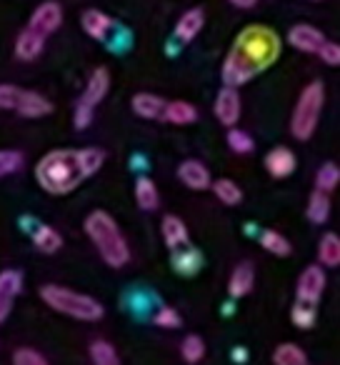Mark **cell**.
Returning <instances> with one entry per match:
<instances>
[{
	"mask_svg": "<svg viewBox=\"0 0 340 365\" xmlns=\"http://www.w3.org/2000/svg\"><path fill=\"white\" fill-rule=\"evenodd\" d=\"M255 285V270L250 263H240L235 265V270L230 273V280H228V293L233 298H243L253 290Z\"/></svg>",
	"mask_w": 340,
	"mask_h": 365,
	"instance_id": "cell-21",
	"label": "cell"
},
{
	"mask_svg": "<svg viewBox=\"0 0 340 365\" xmlns=\"http://www.w3.org/2000/svg\"><path fill=\"white\" fill-rule=\"evenodd\" d=\"M213 113L225 128H233L238 125L240 120V96H238V88L233 86H225L220 88L218 98H215V106Z\"/></svg>",
	"mask_w": 340,
	"mask_h": 365,
	"instance_id": "cell-9",
	"label": "cell"
},
{
	"mask_svg": "<svg viewBox=\"0 0 340 365\" xmlns=\"http://www.w3.org/2000/svg\"><path fill=\"white\" fill-rule=\"evenodd\" d=\"M230 3H233L235 8H243V11H248V8H253L258 0H230Z\"/></svg>",
	"mask_w": 340,
	"mask_h": 365,
	"instance_id": "cell-41",
	"label": "cell"
},
{
	"mask_svg": "<svg viewBox=\"0 0 340 365\" xmlns=\"http://www.w3.org/2000/svg\"><path fill=\"white\" fill-rule=\"evenodd\" d=\"M325 103V91L323 83H308V86L300 91L298 103L293 108V115H290V133L298 140H310L318 128L320 120V110H323Z\"/></svg>",
	"mask_w": 340,
	"mask_h": 365,
	"instance_id": "cell-5",
	"label": "cell"
},
{
	"mask_svg": "<svg viewBox=\"0 0 340 365\" xmlns=\"http://www.w3.org/2000/svg\"><path fill=\"white\" fill-rule=\"evenodd\" d=\"M43 46H46V38L33 31V28H26L16 41V56L21 58V61L31 63L43 53Z\"/></svg>",
	"mask_w": 340,
	"mask_h": 365,
	"instance_id": "cell-19",
	"label": "cell"
},
{
	"mask_svg": "<svg viewBox=\"0 0 340 365\" xmlns=\"http://www.w3.org/2000/svg\"><path fill=\"white\" fill-rule=\"evenodd\" d=\"M23 165V153L18 150H0V178L11 175V173L21 170Z\"/></svg>",
	"mask_w": 340,
	"mask_h": 365,
	"instance_id": "cell-38",
	"label": "cell"
},
{
	"mask_svg": "<svg viewBox=\"0 0 340 365\" xmlns=\"http://www.w3.org/2000/svg\"><path fill=\"white\" fill-rule=\"evenodd\" d=\"M36 178L41 182V188L51 195H66L81 185L88 178L86 168L81 160V150H51L43 155L36 165Z\"/></svg>",
	"mask_w": 340,
	"mask_h": 365,
	"instance_id": "cell-2",
	"label": "cell"
},
{
	"mask_svg": "<svg viewBox=\"0 0 340 365\" xmlns=\"http://www.w3.org/2000/svg\"><path fill=\"white\" fill-rule=\"evenodd\" d=\"M290 318L298 325L300 330H308L315 325V318H318V310H315V303H305V300H298V305H293L290 310Z\"/></svg>",
	"mask_w": 340,
	"mask_h": 365,
	"instance_id": "cell-32",
	"label": "cell"
},
{
	"mask_svg": "<svg viewBox=\"0 0 340 365\" xmlns=\"http://www.w3.org/2000/svg\"><path fill=\"white\" fill-rule=\"evenodd\" d=\"M273 363L275 365H305L308 363V355L300 345L295 343H280L273 350Z\"/></svg>",
	"mask_w": 340,
	"mask_h": 365,
	"instance_id": "cell-28",
	"label": "cell"
},
{
	"mask_svg": "<svg viewBox=\"0 0 340 365\" xmlns=\"http://www.w3.org/2000/svg\"><path fill=\"white\" fill-rule=\"evenodd\" d=\"M135 200L143 210H155L160 203V195H158L155 182L150 178H138L135 180Z\"/></svg>",
	"mask_w": 340,
	"mask_h": 365,
	"instance_id": "cell-27",
	"label": "cell"
},
{
	"mask_svg": "<svg viewBox=\"0 0 340 365\" xmlns=\"http://www.w3.org/2000/svg\"><path fill=\"white\" fill-rule=\"evenodd\" d=\"M288 43L300 53H313L318 56L320 46L325 43V36L318 31V28L308 26V23H298L288 31Z\"/></svg>",
	"mask_w": 340,
	"mask_h": 365,
	"instance_id": "cell-11",
	"label": "cell"
},
{
	"mask_svg": "<svg viewBox=\"0 0 340 365\" xmlns=\"http://www.w3.org/2000/svg\"><path fill=\"white\" fill-rule=\"evenodd\" d=\"M16 113H21L23 118H43L48 113H53V103L36 91H23Z\"/></svg>",
	"mask_w": 340,
	"mask_h": 365,
	"instance_id": "cell-18",
	"label": "cell"
},
{
	"mask_svg": "<svg viewBox=\"0 0 340 365\" xmlns=\"http://www.w3.org/2000/svg\"><path fill=\"white\" fill-rule=\"evenodd\" d=\"M295 165H298V160H295L290 148L278 145L265 155V170H268L273 178H288L290 173L295 170Z\"/></svg>",
	"mask_w": 340,
	"mask_h": 365,
	"instance_id": "cell-14",
	"label": "cell"
},
{
	"mask_svg": "<svg viewBox=\"0 0 340 365\" xmlns=\"http://www.w3.org/2000/svg\"><path fill=\"white\" fill-rule=\"evenodd\" d=\"M88 355L96 365H118L120 363V355H118L115 345L108 343V340H93Z\"/></svg>",
	"mask_w": 340,
	"mask_h": 365,
	"instance_id": "cell-29",
	"label": "cell"
},
{
	"mask_svg": "<svg viewBox=\"0 0 340 365\" xmlns=\"http://www.w3.org/2000/svg\"><path fill=\"white\" fill-rule=\"evenodd\" d=\"M61 26H63V8H61V3H56V0L41 3V6L33 11L31 21H28V28L41 33L43 38L53 36Z\"/></svg>",
	"mask_w": 340,
	"mask_h": 365,
	"instance_id": "cell-7",
	"label": "cell"
},
{
	"mask_svg": "<svg viewBox=\"0 0 340 365\" xmlns=\"http://www.w3.org/2000/svg\"><path fill=\"white\" fill-rule=\"evenodd\" d=\"M86 233L91 238V243L96 245L98 255L103 258V263L110 268H123L130 260V248H128L125 235L120 233L115 218L105 210H93L86 218Z\"/></svg>",
	"mask_w": 340,
	"mask_h": 365,
	"instance_id": "cell-3",
	"label": "cell"
},
{
	"mask_svg": "<svg viewBox=\"0 0 340 365\" xmlns=\"http://www.w3.org/2000/svg\"><path fill=\"white\" fill-rule=\"evenodd\" d=\"M325 290V270L323 265H308L303 273L298 275V283H295V295L298 300L305 303H318L320 295Z\"/></svg>",
	"mask_w": 340,
	"mask_h": 365,
	"instance_id": "cell-8",
	"label": "cell"
},
{
	"mask_svg": "<svg viewBox=\"0 0 340 365\" xmlns=\"http://www.w3.org/2000/svg\"><path fill=\"white\" fill-rule=\"evenodd\" d=\"M41 298L48 308H53L56 313H63L68 318L83 320V323H96V320L103 318V305L98 303L93 295L78 293V290L63 288V285H43L41 288Z\"/></svg>",
	"mask_w": 340,
	"mask_h": 365,
	"instance_id": "cell-4",
	"label": "cell"
},
{
	"mask_svg": "<svg viewBox=\"0 0 340 365\" xmlns=\"http://www.w3.org/2000/svg\"><path fill=\"white\" fill-rule=\"evenodd\" d=\"M23 91L11 83H0V110H16Z\"/></svg>",
	"mask_w": 340,
	"mask_h": 365,
	"instance_id": "cell-36",
	"label": "cell"
},
{
	"mask_svg": "<svg viewBox=\"0 0 340 365\" xmlns=\"http://www.w3.org/2000/svg\"><path fill=\"white\" fill-rule=\"evenodd\" d=\"M133 106V113L145 120H155V118H163V110H165V101L153 93H135L130 101Z\"/></svg>",
	"mask_w": 340,
	"mask_h": 365,
	"instance_id": "cell-20",
	"label": "cell"
},
{
	"mask_svg": "<svg viewBox=\"0 0 340 365\" xmlns=\"http://www.w3.org/2000/svg\"><path fill=\"white\" fill-rule=\"evenodd\" d=\"M33 243L41 253H58L63 245V235L53 225H38L33 230Z\"/></svg>",
	"mask_w": 340,
	"mask_h": 365,
	"instance_id": "cell-24",
	"label": "cell"
},
{
	"mask_svg": "<svg viewBox=\"0 0 340 365\" xmlns=\"http://www.w3.org/2000/svg\"><path fill=\"white\" fill-rule=\"evenodd\" d=\"M178 178L183 180L185 188H190V190H208L210 182H213L210 170L200 160H183L180 163Z\"/></svg>",
	"mask_w": 340,
	"mask_h": 365,
	"instance_id": "cell-12",
	"label": "cell"
},
{
	"mask_svg": "<svg viewBox=\"0 0 340 365\" xmlns=\"http://www.w3.org/2000/svg\"><path fill=\"white\" fill-rule=\"evenodd\" d=\"M318 260L325 268H340V235L325 233L318 243Z\"/></svg>",
	"mask_w": 340,
	"mask_h": 365,
	"instance_id": "cell-23",
	"label": "cell"
},
{
	"mask_svg": "<svg viewBox=\"0 0 340 365\" xmlns=\"http://www.w3.org/2000/svg\"><path fill=\"white\" fill-rule=\"evenodd\" d=\"M260 245H263V250H268L270 255H278V258H285L293 250L285 235H280L278 230H270V228L260 233Z\"/></svg>",
	"mask_w": 340,
	"mask_h": 365,
	"instance_id": "cell-30",
	"label": "cell"
},
{
	"mask_svg": "<svg viewBox=\"0 0 340 365\" xmlns=\"http://www.w3.org/2000/svg\"><path fill=\"white\" fill-rule=\"evenodd\" d=\"M13 363L16 365H46L48 358L43 353H38L36 348H18L13 353Z\"/></svg>",
	"mask_w": 340,
	"mask_h": 365,
	"instance_id": "cell-39",
	"label": "cell"
},
{
	"mask_svg": "<svg viewBox=\"0 0 340 365\" xmlns=\"http://www.w3.org/2000/svg\"><path fill=\"white\" fill-rule=\"evenodd\" d=\"M108 88H110V73L105 68H96L88 78V86L83 91V96L76 103V113H73V123H76L78 130H86L93 123L96 115V108L103 103V98L108 96Z\"/></svg>",
	"mask_w": 340,
	"mask_h": 365,
	"instance_id": "cell-6",
	"label": "cell"
},
{
	"mask_svg": "<svg viewBox=\"0 0 340 365\" xmlns=\"http://www.w3.org/2000/svg\"><path fill=\"white\" fill-rule=\"evenodd\" d=\"M280 58V38L265 26H248L238 33L223 63V83L240 88Z\"/></svg>",
	"mask_w": 340,
	"mask_h": 365,
	"instance_id": "cell-1",
	"label": "cell"
},
{
	"mask_svg": "<svg viewBox=\"0 0 340 365\" xmlns=\"http://www.w3.org/2000/svg\"><path fill=\"white\" fill-rule=\"evenodd\" d=\"M318 58L330 68H340V43H333V41H325L318 51Z\"/></svg>",
	"mask_w": 340,
	"mask_h": 365,
	"instance_id": "cell-40",
	"label": "cell"
},
{
	"mask_svg": "<svg viewBox=\"0 0 340 365\" xmlns=\"http://www.w3.org/2000/svg\"><path fill=\"white\" fill-rule=\"evenodd\" d=\"M228 145L233 153H238V155H245V153H250L255 148L253 138H250V133L240 130V128H228Z\"/></svg>",
	"mask_w": 340,
	"mask_h": 365,
	"instance_id": "cell-34",
	"label": "cell"
},
{
	"mask_svg": "<svg viewBox=\"0 0 340 365\" xmlns=\"http://www.w3.org/2000/svg\"><path fill=\"white\" fill-rule=\"evenodd\" d=\"M21 290H23L21 270L8 268L0 273V325L8 320V315H11V310H13V300L18 298Z\"/></svg>",
	"mask_w": 340,
	"mask_h": 365,
	"instance_id": "cell-10",
	"label": "cell"
},
{
	"mask_svg": "<svg viewBox=\"0 0 340 365\" xmlns=\"http://www.w3.org/2000/svg\"><path fill=\"white\" fill-rule=\"evenodd\" d=\"M81 160H83V168H86L88 178H91L103 168V163H105V153H103L101 148H83Z\"/></svg>",
	"mask_w": 340,
	"mask_h": 365,
	"instance_id": "cell-35",
	"label": "cell"
},
{
	"mask_svg": "<svg viewBox=\"0 0 340 365\" xmlns=\"http://www.w3.org/2000/svg\"><path fill=\"white\" fill-rule=\"evenodd\" d=\"M203 26H205V13L200 11V8H190V11H185L183 16H180V21L175 23V38H178L180 43L195 41V36L203 31Z\"/></svg>",
	"mask_w": 340,
	"mask_h": 365,
	"instance_id": "cell-15",
	"label": "cell"
},
{
	"mask_svg": "<svg viewBox=\"0 0 340 365\" xmlns=\"http://www.w3.org/2000/svg\"><path fill=\"white\" fill-rule=\"evenodd\" d=\"M340 185V168L335 163H323L320 170L315 173V188L325 190V193H333Z\"/></svg>",
	"mask_w": 340,
	"mask_h": 365,
	"instance_id": "cell-31",
	"label": "cell"
},
{
	"mask_svg": "<svg viewBox=\"0 0 340 365\" xmlns=\"http://www.w3.org/2000/svg\"><path fill=\"white\" fill-rule=\"evenodd\" d=\"M163 240L170 250H178L183 245H188V225L178 218V215H165L160 223Z\"/></svg>",
	"mask_w": 340,
	"mask_h": 365,
	"instance_id": "cell-16",
	"label": "cell"
},
{
	"mask_svg": "<svg viewBox=\"0 0 340 365\" xmlns=\"http://www.w3.org/2000/svg\"><path fill=\"white\" fill-rule=\"evenodd\" d=\"M81 26H83V31H86L88 36L96 38V41H103V43H105L108 38H110V33L115 31V23H113V18L105 16L103 11H96V8H91V11L83 13Z\"/></svg>",
	"mask_w": 340,
	"mask_h": 365,
	"instance_id": "cell-13",
	"label": "cell"
},
{
	"mask_svg": "<svg viewBox=\"0 0 340 365\" xmlns=\"http://www.w3.org/2000/svg\"><path fill=\"white\" fill-rule=\"evenodd\" d=\"M245 358H248V353H245V350H233V360H245Z\"/></svg>",
	"mask_w": 340,
	"mask_h": 365,
	"instance_id": "cell-42",
	"label": "cell"
},
{
	"mask_svg": "<svg viewBox=\"0 0 340 365\" xmlns=\"http://www.w3.org/2000/svg\"><path fill=\"white\" fill-rule=\"evenodd\" d=\"M180 355H183L185 363H200L205 355V343L200 335H188L180 343Z\"/></svg>",
	"mask_w": 340,
	"mask_h": 365,
	"instance_id": "cell-33",
	"label": "cell"
},
{
	"mask_svg": "<svg viewBox=\"0 0 340 365\" xmlns=\"http://www.w3.org/2000/svg\"><path fill=\"white\" fill-rule=\"evenodd\" d=\"M210 188H213L215 198L223 205H238L240 200H243V190H240L238 182L230 180V178H220V180L210 182Z\"/></svg>",
	"mask_w": 340,
	"mask_h": 365,
	"instance_id": "cell-25",
	"label": "cell"
},
{
	"mask_svg": "<svg viewBox=\"0 0 340 365\" xmlns=\"http://www.w3.org/2000/svg\"><path fill=\"white\" fill-rule=\"evenodd\" d=\"M153 323H155L158 328H168V330L180 328V313L175 308H170V305H163V308L153 315Z\"/></svg>",
	"mask_w": 340,
	"mask_h": 365,
	"instance_id": "cell-37",
	"label": "cell"
},
{
	"mask_svg": "<svg viewBox=\"0 0 340 365\" xmlns=\"http://www.w3.org/2000/svg\"><path fill=\"white\" fill-rule=\"evenodd\" d=\"M305 215H308L310 223L323 225L325 220L330 218V193L315 188L308 198V208H305Z\"/></svg>",
	"mask_w": 340,
	"mask_h": 365,
	"instance_id": "cell-22",
	"label": "cell"
},
{
	"mask_svg": "<svg viewBox=\"0 0 340 365\" xmlns=\"http://www.w3.org/2000/svg\"><path fill=\"white\" fill-rule=\"evenodd\" d=\"M163 120H168L170 125H190V123L198 120V108L188 101H170L165 103Z\"/></svg>",
	"mask_w": 340,
	"mask_h": 365,
	"instance_id": "cell-17",
	"label": "cell"
},
{
	"mask_svg": "<svg viewBox=\"0 0 340 365\" xmlns=\"http://www.w3.org/2000/svg\"><path fill=\"white\" fill-rule=\"evenodd\" d=\"M173 268L178 270V273L183 275H193L195 270L200 268V263H203V258H200V253L195 248H188V245H183V248L173 250Z\"/></svg>",
	"mask_w": 340,
	"mask_h": 365,
	"instance_id": "cell-26",
	"label": "cell"
}]
</instances>
